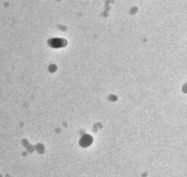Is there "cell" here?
Returning <instances> with one entry per match:
<instances>
[{
  "mask_svg": "<svg viewBox=\"0 0 187 177\" xmlns=\"http://www.w3.org/2000/svg\"><path fill=\"white\" fill-rule=\"evenodd\" d=\"M91 138L88 137H85L82 140V145L83 146H87L91 143Z\"/></svg>",
  "mask_w": 187,
  "mask_h": 177,
  "instance_id": "cell-1",
  "label": "cell"
}]
</instances>
